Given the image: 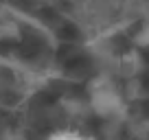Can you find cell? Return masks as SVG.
<instances>
[{
    "instance_id": "obj_1",
    "label": "cell",
    "mask_w": 149,
    "mask_h": 140,
    "mask_svg": "<svg viewBox=\"0 0 149 140\" xmlns=\"http://www.w3.org/2000/svg\"><path fill=\"white\" fill-rule=\"evenodd\" d=\"M46 140H92L88 136H81L77 131H70V129H59V131H53Z\"/></svg>"
}]
</instances>
